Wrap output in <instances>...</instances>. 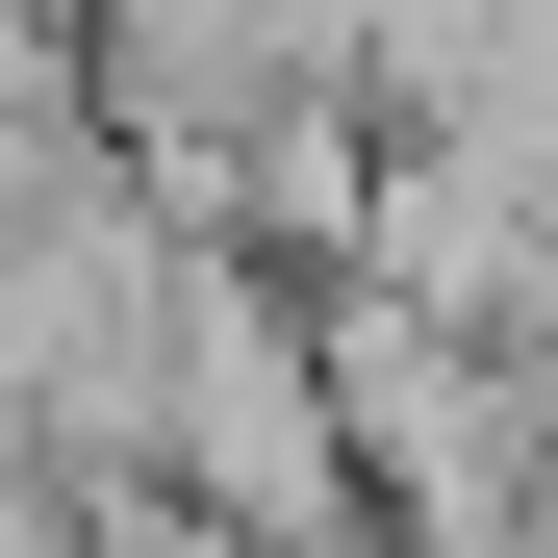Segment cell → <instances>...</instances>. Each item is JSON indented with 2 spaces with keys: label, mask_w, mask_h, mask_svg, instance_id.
<instances>
[{
  "label": "cell",
  "mask_w": 558,
  "mask_h": 558,
  "mask_svg": "<svg viewBox=\"0 0 558 558\" xmlns=\"http://www.w3.org/2000/svg\"><path fill=\"white\" fill-rule=\"evenodd\" d=\"M432 153H483L508 204H533V254H558V0L457 26V102H432Z\"/></svg>",
  "instance_id": "cell-1"
}]
</instances>
